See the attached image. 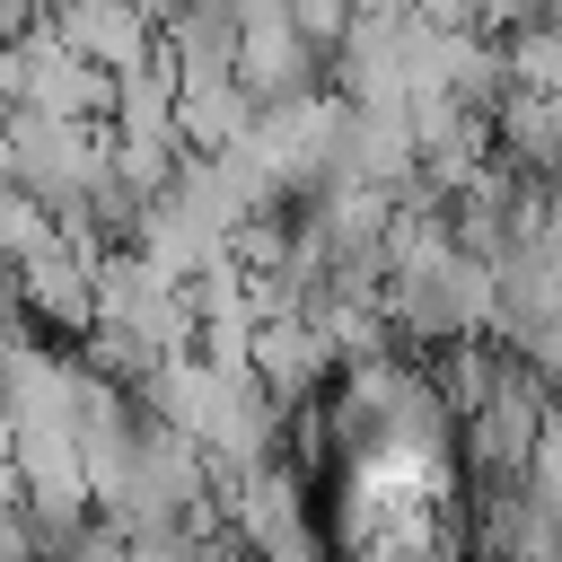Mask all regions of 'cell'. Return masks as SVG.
<instances>
[{
    "label": "cell",
    "instance_id": "6da1fadb",
    "mask_svg": "<svg viewBox=\"0 0 562 562\" xmlns=\"http://www.w3.org/2000/svg\"><path fill=\"white\" fill-rule=\"evenodd\" d=\"M544 422H553V386L509 351V369H501V386L457 422V439H465V465H474V483H527V465H536V439H544Z\"/></svg>",
    "mask_w": 562,
    "mask_h": 562
},
{
    "label": "cell",
    "instance_id": "7a4b0ae2",
    "mask_svg": "<svg viewBox=\"0 0 562 562\" xmlns=\"http://www.w3.org/2000/svg\"><path fill=\"white\" fill-rule=\"evenodd\" d=\"M220 527L263 562V553H281L290 536H307V492H299V465L290 457H272V465H255V474H220Z\"/></svg>",
    "mask_w": 562,
    "mask_h": 562
},
{
    "label": "cell",
    "instance_id": "3957f363",
    "mask_svg": "<svg viewBox=\"0 0 562 562\" xmlns=\"http://www.w3.org/2000/svg\"><path fill=\"white\" fill-rule=\"evenodd\" d=\"M79 61H97L105 79H123V70H149L158 53H167V35L149 26V9L140 0H61L53 18H44Z\"/></svg>",
    "mask_w": 562,
    "mask_h": 562
},
{
    "label": "cell",
    "instance_id": "277c9868",
    "mask_svg": "<svg viewBox=\"0 0 562 562\" xmlns=\"http://www.w3.org/2000/svg\"><path fill=\"white\" fill-rule=\"evenodd\" d=\"M18 61H26V97H18V105L61 114V123H114V79H105L97 61H79L53 26L18 35Z\"/></svg>",
    "mask_w": 562,
    "mask_h": 562
},
{
    "label": "cell",
    "instance_id": "5b68a950",
    "mask_svg": "<svg viewBox=\"0 0 562 562\" xmlns=\"http://www.w3.org/2000/svg\"><path fill=\"white\" fill-rule=\"evenodd\" d=\"M9 281H18V307L35 325H53V334H88L97 325V255H79L70 237H53L44 255H26Z\"/></svg>",
    "mask_w": 562,
    "mask_h": 562
},
{
    "label": "cell",
    "instance_id": "8992f818",
    "mask_svg": "<svg viewBox=\"0 0 562 562\" xmlns=\"http://www.w3.org/2000/svg\"><path fill=\"white\" fill-rule=\"evenodd\" d=\"M334 97L342 105H413L404 18H351V35L334 44Z\"/></svg>",
    "mask_w": 562,
    "mask_h": 562
},
{
    "label": "cell",
    "instance_id": "52a82bcc",
    "mask_svg": "<svg viewBox=\"0 0 562 562\" xmlns=\"http://www.w3.org/2000/svg\"><path fill=\"white\" fill-rule=\"evenodd\" d=\"M255 386L272 395V404H307L325 378H334V342H325V325L316 316H272V325H255Z\"/></svg>",
    "mask_w": 562,
    "mask_h": 562
},
{
    "label": "cell",
    "instance_id": "ba28073f",
    "mask_svg": "<svg viewBox=\"0 0 562 562\" xmlns=\"http://www.w3.org/2000/svg\"><path fill=\"white\" fill-rule=\"evenodd\" d=\"M316 70H325V53H316L290 18H272V26H246V35H237V88H246L255 105L307 97V88H316Z\"/></svg>",
    "mask_w": 562,
    "mask_h": 562
},
{
    "label": "cell",
    "instance_id": "9c48e42d",
    "mask_svg": "<svg viewBox=\"0 0 562 562\" xmlns=\"http://www.w3.org/2000/svg\"><path fill=\"white\" fill-rule=\"evenodd\" d=\"M176 97H184V88H176V61L158 53L149 70H123V79H114V123H105V132H114V140H140V149H184Z\"/></svg>",
    "mask_w": 562,
    "mask_h": 562
},
{
    "label": "cell",
    "instance_id": "30bf717a",
    "mask_svg": "<svg viewBox=\"0 0 562 562\" xmlns=\"http://www.w3.org/2000/svg\"><path fill=\"white\" fill-rule=\"evenodd\" d=\"M176 88H184V97H176L184 149H228V140L255 132V97H246L237 79H176Z\"/></svg>",
    "mask_w": 562,
    "mask_h": 562
},
{
    "label": "cell",
    "instance_id": "8fae6325",
    "mask_svg": "<svg viewBox=\"0 0 562 562\" xmlns=\"http://www.w3.org/2000/svg\"><path fill=\"white\" fill-rule=\"evenodd\" d=\"M53 562H132V536H123V527L97 509V518H88V527H79V536L53 553Z\"/></svg>",
    "mask_w": 562,
    "mask_h": 562
},
{
    "label": "cell",
    "instance_id": "7c38bea8",
    "mask_svg": "<svg viewBox=\"0 0 562 562\" xmlns=\"http://www.w3.org/2000/svg\"><path fill=\"white\" fill-rule=\"evenodd\" d=\"M413 18H430V26H474L483 0H413Z\"/></svg>",
    "mask_w": 562,
    "mask_h": 562
},
{
    "label": "cell",
    "instance_id": "4fadbf2b",
    "mask_svg": "<svg viewBox=\"0 0 562 562\" xmlns=\"http://www.w3.org/2000/svg\"><path fill=\"white\" fill-rule=\"evenodd\" d=\"M35 9H44V18H53V9H61V0H35Z\"/></svg>",
    "mask_w": 562,
    "mask_h": 562
},
{
    "label": "cell",
    "instance_id": "5bb4252c",
    "mask_svg": "<svg viewBox=\"0 0 562 562\" xmlns=\"http://www.w3.org/2000/svg\"><path fill=\"white\" fill-rule=\"evenodd\" d=\"M544 562H562V536H553V553H544Z\"/></svg>",
    "mask_w": 562,
    "mask_h": 562
}]
</instances>
